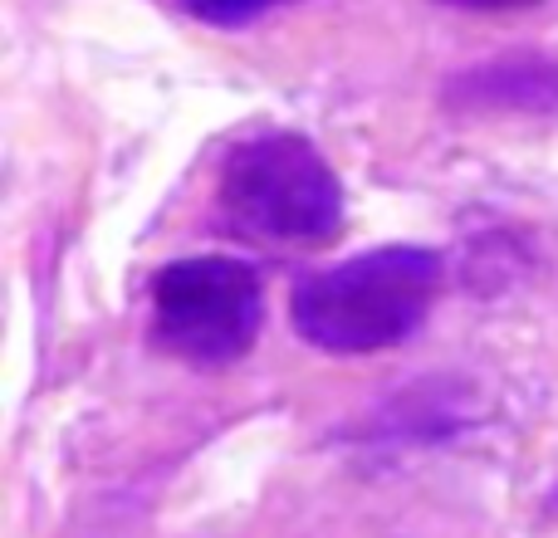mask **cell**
Masks as SVG:
<instances>
[{"mask_svg": "<svg viewBox=\"0 0 558 538\" xmlns=\"http://www.w3.org/2000/svg\"><path fill=\"white\" fill-rule=\"evenodd\" d=\"M436 289L441 255L432 245H373L299 279L289 294V323L318 353H387L426 323Z\"/></svg>", "mask_w": 558, "mask_h": 538, "instance_id": "obj_1", "label": "cell"}, {"mask_svg": "<svg viewBox=\"0 0 558 538\" xmlns=\"http://www.w3.org/2000/svg\"><path fill=\"white\" fill-rule=\"evenodd\" d=\"M216 211L241 235L289 250H324L343 235V182L304 133H255L221 157Z\"/></svg>", "mask_w": 558, "mask_h": 538, "instance_id": "obj_2", "label": "cell"}, {"mask_svg": "<svg viewBox=\"0 0 558 538\" xmlns=\"http://www.w3.org/2000/svg\"><path fill=\"white\" fill-rule=\"evenodd\" d=\"M153 343L186 367L241 363L265 328V284L235 255H182L147 284Z\"/></svg>", "mask_w": 558, "mask_h": 538, "instance_id": "obj_3", "label": "cell"}, {"mask_svg": "<svg viewBox=\"0 0 558 538\" xmlns=\"http://www.w3.org/2000/svg\"><path fill=\"white\" fill-rule=\"evenodd\" d=\"M446 108L471 118H500V113H549L558 108V59L554 54H490L481 64L451 74L446 84Z\"/></svg>", "mask_w": 558, "mask_h": 538, "instance_id": "obj_4", "label": "cell"}, {"mask_svg": "<svg viewBox=\"0 0 558 538\" xmlns=\"http://www.w3.org/2000/svg\"><path fill=\"white\" fill-rule=\"evenodd\" d=\"M284 5H299V0H182L186 15H192L196 25H211V29H245L260 15L284 10Z\"/></svg>", "mask_w": 558, "mask_h": 538, "instance_id": "obj_5", "label": "cell"}, {"mask_svg": "<svg viewBox=\"0 0 558 538\" xmlns=\"http://www.w3.org/2000/svg\"><path fill=\"white\" fill-rule=\"evenodd\" d=\"M446 5H461V10H524V5H539V0H446Z\"/></svg>", "mask_w": 558, "mask_h": 538, "instance_id": "obj_6", "label": "cell"}]
</instances>
